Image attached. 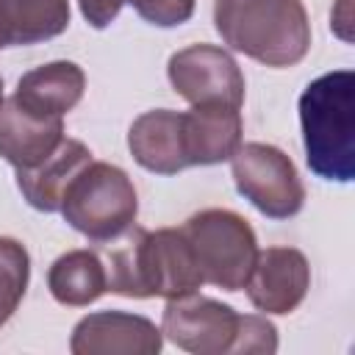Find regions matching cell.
<instances>
[{
    "label": "cell",
    "mask_w": 355,
    "mask_h": 355,
    "mask_svg": "<svg viewBox=\"0 0 355 355\" xmlns=\"http://www.w3.org/2000/svg\"><path fill=\"white\" fill-rule=\"evenodd\" d=\"M194 250L202 280L225 291L244 288L258 255V239L250 222L227 208H205L180 227Z\"/></svg>",
    "instance_id": "cell-5"
},
{
    "label": "cell",
    "mask_w": 355,
    "mask_h": 355,
    "mask_svg": "<svg viewBox=\"0 0 355 355\" xmlns=\"http://www.w3.org/2000/svg\"><path fill=\"white\" fill-rule=\"evenodd\" d=\"M47 288L55 302L83 308L108 291L105 263L92 250H69L58 255L47 272Z\"/></svg>",
    "instance_id": "cell-17"
},
{
    "label": "cell",
    "mask_w": 355,
    "mask_h": 355,
    "mask_svg": "<svg viewBox=\"0 0 355 355\" xmlns=\"http://www.w3.org/2000/svg\"><path fill=\"white\" fill-rule=\"evenodd\" d=\"M236 189L269 219H288L305 205V186L297 175L294 161L263 141L239 144L230 155Z\"/></svg>",
    "instance_id": "cell-6"
},
{
    "label": "cell",
    "mask_w": 355,
    "mask_h": 355,
    "mask_svg": "<svg viewBox=\"0 0 355 355\" xmlns=\"http://www.w3.org/2000/svg\"><path fill=\"white\" fill-rule=\"evenodd\" d=\"M0 105H3V78H0Z\"/></svg>",
    "instance_id": "cell-22"
},
{
    "label": "cell",
    "mask_w": 355,
    "mask_h": 355,
    "mask_svg": "<svg viewBox=\"0 0 355 355\" xmlns=\"http://www.w3.org/2000/svg\"><path fill=\"white\" fill-rule=\"evenodd\" d=\"M28 277H31L28 250L11 236H0V327L19 308L28 288Z\"/></svg>",
    "instance_id": "cell-18"
},
{
    "label": "cell",
    "mask_w": 355,
    "mask_h": 355,
    "mask_svg": "<svg viewBox=\"0 0 355 355\" xmlns=\"http://www.w3.org/2000/svg\"><path fill=\"white\" fill-rule=\"evenodd\" d=\"M128 147L139 166L155 175H178L189 166L183 147V114L172 108H155L133 119L128 130Z\"/></svg>",
    "instance_id": "cell-13"
},
{
    "label": "cell",
    "mask_w": 355,
    "mask_h": 355,
    "mask_svg": "<svg viewBox=\"0 0 355 355\" xmlns=\"http://www.w3.org/2000/svg\"><path fill=\"white\" fill-rule=\"evenodd\" d=\"M166 75L172 89L191 105H230L241 108L244 103V75L236 58L216 44H191L178 50Z\"/></svg>",
    "instance_id": "cell-8"
},
{
    "label": "cell",
    "mask_w": 355,
    "mask_h": 355,
    "mask_svg": "<svg viewBox=\"0 0 355 355\" xmlns=\"http://www.w3.org/2000/svg\"><path fill=\"white\" fill-rule=\"evenodd\" d=\"M86 89V75L75 61H50L25 72L17 83L14 103L33 116H64L72 111Z\"/></svg>",
    "instance_id": "cell-14"
},
{
    "label": "cell",
    "mask_w": 355,
    "mask_h": 355,
    "mask_svg": "<svg viewBox=\"0 0 355 355\" xmlns=\"http://www.w3.org/2000/svg\"><path fill=\"white\" fill-rule=\"evenodd\" d=\"M92 161V153L78 139H64L53 155L33 169H17V186L31 208L53 214L61 211V197L72 178Z\"/></svg>",
    "instance_id": "cell-15"
},
{
    "label": "cell",
    "mask_w": 355,
    "mask_h": 355,
    "mask_svg": "<svg viewBox=\"0 0 355 355\" xmlns=\"http://www.w3.org/2000/svg\"><path fill=\"white\" fill-rule=\"evenodd\" d=\"M78 6H80L83 19H86L92 28L103 31V28H108V25L119 17L125 0H78Z\"/></svg>",
    "instance_id": "cell-21"
},
{
    "label": "cell",
    "mask_w": 355,
    "mask_h": 355,
    "mask_svg": "<svg viewBox=\"0 0 355 355\" xmlns=\"http://www.w3.org/2000/svg\"><path fill=\"white\" fill-rule=\"evenodd\" d=\"M277 349V327L258 313H244L239 355H272Z\"/></svg>",
    "instance_id": "cell-20"
},
{
    "label": "cell",
    "mask_w": 355,
    "mask_h": 355,
    "mask_svg": "<svg viewBox=\"0 0 355 355\" xmlns=\"http://www.w3.org/2000/svg\"><path fill=\"white\" fill-rule=\"evenodd\" d=\"M241 108L191 105L183 114V147L189 166H211L230 161L241 144Z\"/></svg>",
    "instance_id": "cell-12"
},
{
    "label": "cell",
    "mask_w": 355,
    "mask_h": 355,
    "mask_svg": "<svg viewBox=\"0 0 355 355\" xmlns=\"http://www.w3.org/2000/svg\"><path fill=\"white\" fill-rule=\"evenodd\" d=\"M222 42L263 67H294L311 50V22L302 0H214Z\"/></svg>",
    "instance_id": "cell-2"
},
{
    "label": "cell",
    "mask_w": 355,
    "mask_h": 355,
    "mask_svg": "<svg viewBox=\"0 0 355 355\" xmlns=\"http://www.w3.org/2000/svg\"><path fill=\"white\" fill-rule=\"evenodd\" d=\"M69 28V0H0V50L47 42Z\"/></svg>",
    "instance_id": "cell-16"
},
{
    "label": "cell",
    "mask_w": 355,
    "mask_h": 355,
    "mask_svg": "<svg viewBox=\"0 0 355 355\" xmlns=\"http://www.w3.org/2000/svg\"><path fill=\"white\" fill-rule=\"evenodd\" d=\"M164 347V333L139 313L97 311L83 316L69 338L75 355H155Z\"/></svg>",
    "instance_id": "cell-9"
},
{
    "label": "cell",
    "mask_w": 355,
    "mask_h": 355,
    "mask_svg": "<svg viewBox=\"0 0 355 355\" xmlns=\"http://www.w3.org/2000/svg\"><path fill=\"white\" fill-rule=\"evenodd\" d=\"M64 116H33L11 97L0 105V155L14 169H33L64 141Z\"/></svg>",
    "instance_id": "cell-11"
},
{
    "label": "cell",
    "mask_w": 355,
    "mask_h": 355,
    "mask_svg": "<svg viewBox=\"0 0 355 355\" xmlns=\"http://www.w3.org/2000/svg\"><path fill=\"white\" fill-rule=\"evenodd\" d=\"M136 8V14L155 28H178L191 19L194 0H125Z\"/></svg>",
    "instance_id": "cell-19"
},
{
    "label": "cell",
    "mask_w": 355,
    "mask_h": 355,
    "mask_svg": "<svg viewBox=\"0 0 355 355\" xmlns=\"http://www.w3.org/2000/svg\"><path fill=\"white\" fill-rule=\"evenodd\" d=\"M311 266L294 247L258 250L250 277L244 283L250 302L261 313H291L308 294Z\"/></svg>",
    "instance_id": "cell-10"
},
{
    "label": "cell",
    "mask_w": 355,
    "mask_h": 355,
    "mask_svg": "<svg viewBox=\"0 0 355 355\" xmlns=\"http://www.w3.org/2000/svg\"><path fill=\"white\" fill-rule=\"evenodd\" d=\"M61 214L80 236L111 241L136 222L139 194L125 169L92 158L67 186Z\"/></svg>",
    "instance_id": "cell-4"
},
{
    "label": "cell",
    "mask_w": 355,
    "mask_h": 355,
    "mask_svg": "<svg viewBox=\"0 0 355 355\" xmlns=\"http://www.w3.org/2000/svg\"><path fill=\"white\" fill-rule=\"evenodd\" d=\"M305 161L313 175L333 183L355 178V75L324 72L300 94Z\"/></svg>",
    "instance_id": "cell-3"
},
{
    "label": "cell",
    "mask_w": 355,
    "mask_h": 355,
    "mask_svg": "<svg viewBox=\"0 0 355 355\" xmlns=\"http://www.w3.org/2000/svg\"><path fill=\"white\" fill-rule=\"evenodd\" d=\"M108 244V291L147 300V297H186L200 291L202 272L194 250L180 227L144 230L130 225Z\"/></svg>",
    "instance_id": "cell-1"
},
{
    "label": "cell",
    "mask_w": 355,
    "mask_h": 355,
    "mask_svg": "<svg viewBox=\"0 0 355 355\" xmlns=\"http://www.w3.org/2000/svg\"><path fill=\"white\" fill-rule=\"evenodd\" d=\"M241 324L244 313L197 291L166 300L161 316V333L194 355H239Z\"/></svg>",
    "instance_id": "cell-7"
}]
</instances>
